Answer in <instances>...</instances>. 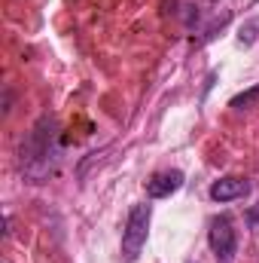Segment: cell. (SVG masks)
I'll use <instances>...</instances> for the list:
<instances>
[{
  "mask_svg": "<svg viewBox=\"0 0 259 263\" xmlns=\"http://www.w3.org/2000/svg\"><path fill=\"white\" fill-rule=\"evenodd\" d=\"M52 120H40L34 132L28 135V144H21V168L31 175V178H43L49 172V159L55 156V147H52Z\"/></svg>",
  "mask_w": 259,
  "mask_h": 263,
  "instance_id": "6da1fadb",
  "label": "cell"
},
{
  "mask_svg": "<svg viewBox=\"0 0 259 263\" xmlns=\"http://www.w3.org/2000/svg\"><path fill=\"white\" fill-rule=\"evenodd\" d=\"M149 220H153V208L146 202L134 205L128 211V220H125V230H122V260L134 263L140 257L143 245H146V236H149Z\"/></svg>",
  "mask_w": 259,
  "mask_h": 263,
  "instance_id": "7a4b0ae2",
  "label": "cell"
},
{
  "mask_svg": "<svg viewBox=\"0 0 259 263\" xmlns=\"http://www.w3.org/2000/svg\"><path fill=\"white\" fill-rule=\"evenodd\" d=\"M207 239H210V251H213L217 263H235L238 233H235V223L229 217H213L210 230H207Z\"/></svg>",
  "mask_w": 259,
  "mask_h": 263,
  "instance_id": "3957f363",
  "label": "cell"
},
{
  "mask_svg": "<svg viewBox=\"0 0 259 263\" xmlns=\"http://www.w3.org/2000/svg\"><path fill=\"white\" fill-rule=\"evenodd\" d=\"M183 187V172L168 168V172H156L146 181V196L149 199H168L171 193H177Z\"/></svg>",
  "mask_w": 259,
  "mask_h": 263,
  "instance_id": "277c9868",
  "label": "cell"
},
{
  "mask_svg": "<svg viewBox=\"0 0 259 263\" xmlns=\"http://www.w3.org/2000/svg\"><path fill=\"white\" fill-rule=\"evenodd\" d=\"M247 193H250V181H244V178H220L210 184L213 202H235V199H244Z\"/></svg>",
  "mask_w": 259,
  "mask_h": 263,
  "instance_id": "5b68a950",
  "label": "cell"
},
{
  "mask_svg": "<svg viewBox=\"0 0 259 263\" xmlns=\"http://www.w3.org/2000/svg\"><path fill=\"white\" fill-rule=\"evenodd\" d=\"M253 104H259V86H253V89H247V92H241V95L232 98V107L235 110H250Z\"/></svg>",
  "mask_w": 259,
  "mask_h": 263,
  "instance_id": "8992f818",
  "label": "cell"
}]
</instances>
